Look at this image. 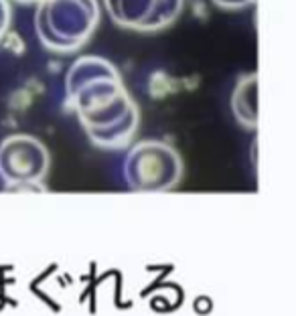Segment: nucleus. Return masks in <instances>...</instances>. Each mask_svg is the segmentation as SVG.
Wrapping results in <instances>:
<instances>
[{"mask_svg": "<svg viewBox=\"0 0 296 316\" xmlns=\"http://www.w3.org/2000/svg\"><path fill=\"white\" fill-rule=\"evenodd\" d=\"M4 190H10V185L6 183V178L2 176V172H0V193H4Z\"/></svg>", "mask_w": 296, "mask_h": 316, "instance_id": "nucleus-9", "label": "nucleus"}, {"mask_svg": "<svg viewBox=\"0 0 296 316\" xmlns=\"http://www.w3.org/2000/svg\"><path fill=\"white\" fill-rule=\"evenodd\" d=\"M110 19L132 31L154 33L181 17L185 0H104Z\"/></svg>", "mask_w": 296, "mask_h": 316, "instance_id": "nucleus-5", "label": "nucleus"}, {"mask_svg": "<svg viewBox=\"0 0 296 316\" xmlns=\"http://www.w3.org/2000/svg\"><path fill=\"white\" fill-rule=\"evenodd\" d=\"M232 109L239 124L255 128L258 124V75L250 73L239 79L232 95Z\"/></svg>", "mask_w": 296, "mask_h": 316, "instance_id": "nucleus-6", "label": "nucleus"}, {"mask_svg": "<svg viewBox=\"0 0 296 316\" xmlns=\"http://www.w3.org/2000/svg\"><path fill=\"white\" fill-rule=\"evenodd\" d=\"M49 170L47 148L33 136L15 134L0 144V172L10 190L41 189L39 183Z\"/></svg>", "mask_w": 296, "mask_h": 316, "instance_id": "nucleus-4", "label": "nucleus"}, {"mask_svg": "<svg viewBox=\"0 0 296 316\" xmlns=\"http://www.w3.org/2000/svg\"><path fill=\"white\" fill-rule=\"evenodd\" d=\"M183 176V160L167 142L144 140L134 144L124 160V178L132 190L165 193L174 189Z\"/></svg>", "mask_w": 296, "mask_h": 316, "instance_id": "nucleus-3", "label": "nucleus"}, {"mask_svg": "<svg viewBox=\"0 0 296 316\" xmlns=\"http://www.w3.org/2000/svg\"><path fill=\"white\" fill-rule=\"evenodd\" d=\"M98 22V0H41L35 15V31L49 51L73 53L87 43Z\"/></svg>", "mask_w": 296, "mask_h": 316, "instance_id": "nucleus-2", "label": "nucleus"}, {"mask_svg": "<svg viewBox=\"0 0 296 316\" xmlns=\"http://www.w3.org/2000/svg\"><path fill=\"white\" fill-rule=\"evenodd\" d=\"M67 105L93 144L122 148L138 126V109L118 69L102 57H79L65 77Z\"/></svg>", "mask_w": 296, "mask_h": 316, "instance_id": "nucleus-1", "label": "nucleus"}, {"mask_svg": "<svg viewBox=\"0 0 296 316\" xmlns=\"http://www.w3.org/2000/svg\"><path fill=\"white\" fill-rule=\"evenodd\" d=\"M8 21H10V6L6 0H0V41H2L6 29H8Z\"/></svg>", "mask_w": 296, "mask_h": 316, "instance_id": "nucleus-7", "label": "nucleus"}, {"mask_svg": "<svg viewBox=\"0 0 296 316\" xmlns=\"http://www.w3.org/2000/svg\"><path fill=\"white\" fill-rule=\"evenodd\" d=\"M19 2H37V4H39L41 0H19Z\"/></svg>", "mask_w": 296, "mask_h": 316, "instance_id": "nucleus-10", "label": "nucleus"}, {"mask_svg": "<svg viewBox=\"0 0 296 316\" xmlns=\"http://www.w3.org/2000/svg\"><path fill=\"white\" fill-rule=\"evenodd\" d=\"M219 8H246L255 4V0H213Z\"/></svg>", "mask_w": 296, "mask_h": 316, "instance_id": "nucleus-8", "label": "nucleus"}]
</instances>
